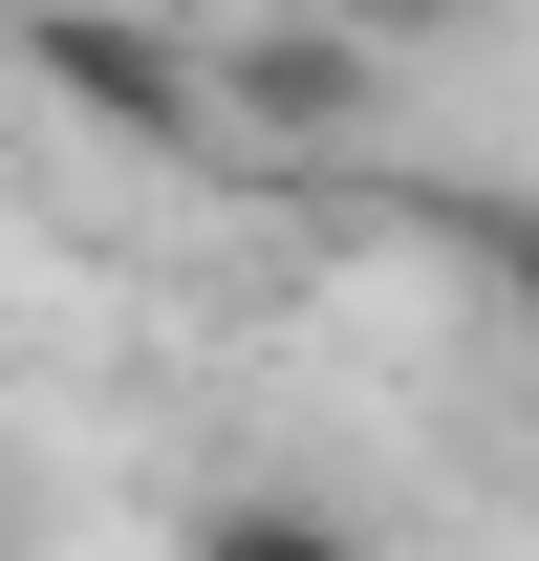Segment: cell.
I'll list each match as a JSON object with an SVG mask.
<instances>
[{"label":"cell","mask_w":539,"mask_h":561,"mask_svg":"<svg viewBox=\"0 0 539 561\" xmlns=\"http://www.w3.org/2000/svg\"><path fill=\"white\" fill-rule=\"evenodd\" d=\"M22 87L87 108V130H130V151H216V66L173 22H130V0H22Z\"/></svg>","instance_id":"6da1fadb"},{"label":"cell","mask_w":539,"mask_h":561,"mask_svg":"<svg viewBox=\"0 0 539 561\" xmlns=\"http://www.w3.org/2000/svg\"><path fill=\"white\" fill-rule=\"evenodd\" d=\"M216 130H367V22H260L238 66H216Z\"/></svg>","instance_id":"7a4b0ae2"},{"label":"cell","mask_w":539,"mask_h":561,"mask_svg":"<svg viewBox=\"0 0 539 561\" xmlns=\"http://www.w3.org/2000/svg\"><path fill=\"white\" fill-rule=\"evenodd\" d=\"M195 561H367V540H345V518H302V496H216Z\"/></svg>","instance_id":"3957f363"},{"label":"cell","mask_w":539,"mask_h":561,"mask_svg":"<svg viewBox=\"0 0 539 561\" xmlns=\"http://www.w3.org/2000/svg\"><path fill=\"white\" fill-rule=\"evenodd\" d=\"M324 22H367V44H454V22H496V0H324Z\"/></svg>","instance_id":"277c9868"},{"label":"cell","mask_w":539,"mask_h":561,"mask_svg":"<svg viewBox=\"0 0 539 561\" xmlns=\"http://www.w3.org/2000/svg\"><path fill=\"white\" fill-rule=\"evenodd\" d=\"M0 561H22V476H0Z\"/></svg>","instance_id":"5b68a950"},{"label":"cell","mask_w":539,"mask_h":561,"mask_svg":"<svg viewBox=\"0 0 539 561\" xmlns=\"http://www.w3.org/2000/svg\"><path fill=\"white\" fill-rule=\"evenodd\" d=\"M496 260H518V280H539V238H496Z\"/></svg>","instance_id":"8992f818"}]
</instances>
